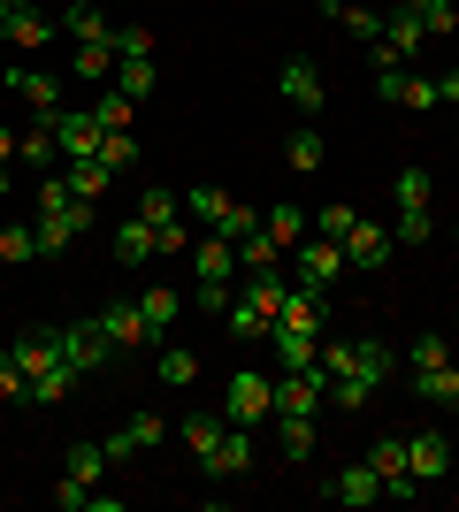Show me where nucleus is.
I'll use <instances>...</instances> for the list:
<instances>
[{
	"instance_id": "4",
	"label": "nucleus",
	"mask_w": 459,
	"mask_h": 512,
	"mask_svg": "<svg viewBox=\"0 0 459 512\" xmlns=\"http://www.w3.org/2000/svg\"><path fill=\"white\" fill-rule=\"evenodd\" d=\"M421 46H429V23H421L414 0H398L391 16H383V39L368 46V62H375V69H398V62H414Z\"/></svg>"
},
{
	"instance_id": "6",
	"label": "nucleus",
	"mask_w": 459,
	"mask_h": 512,
	"mask_svg": "<svg viewBox=\"0 0 459 512\" xmlns=\"http://www.w3.org/2000/svg\"><path fill=\"white\" fill-rule=\"evenodd\" d=\"M31 230H39V253L54 260V253H69L77 237H92V230H100V207L69 199V207H54V214H31Z\"/></svg>"
},
{
	"instance_id": "47",
	"label": "nucleus",
	"mask_w": 459,
	"mask_h": 512,
	"mask_svg": "<svg viewBox=\"0 0 459 512\" xmlns=\"http://www.w3.org/2000/svg\"><path fill=\"white\" fill-rule=\"evenodd\" d=\"M230 299H238L230 283H192V306H199V314H230Z\"/></svg>"
},
{
	"instance_id": "20",
	"label": "nucleus",
	"mask_w": 459,
	"mask_h": 512,
	"mask_svg": "<svg viewBox=\"0 0 459 512\" xmlns=\"http://www.w3.org/2000/svg\"><path fill=\"white\" fill-rule=\"evenodd\" d=\"M8 92H16L31 115H54V107H62V77H54V69H8Z\"/></svg>"
},
{
	"instance_id": "55",
	"label": "nucleus",
	"mask_w": 459,
	"mask_h": 512,
	"mask_svg": "<svg viewBox=\"0 0 459 512\" xmlns=\"http://www.w3.org/2000/svg\"><path fill=\"white\" fill-rule=\"evenodd\" d=\"M452 352H459V321H452Z\"/></svg>"
},
{
	"instance_id": "39",
	"label": "nucleus",
	"mask_w": 459,
	"mask_h": 512,
	"mask_svg": "<svg viewBox=\"0 0 459 512\" xmlns=\"http://www.w3.org/2000/svg\"><path fill=\"white\" fill-rule=\"evenodd\" d=\"M69 77H85V85H108V77H115V46H77V54H69Z\"/></svg>"
},
{
	"instance_id": "38",
	"label": "nucleus",
	"mask_w": 459,
	"mask_h": 512,
	"mask_svg": "<svg viewBox=\"0 0 459 512\" xmlns=\"http://www.w3.org/2000/svg\"><path fill=\"white\" fill-rule=\"evenodd\" d=\"M138 314H146V329H153V337H169V329H176V314H184V299H176L169 283H161V291H146V299H138Z\"/></svg>"
},
{
	"instance_id": "9",
	"label": "nucleus",
	"mask_w": 459,
	"mask_h": 512,
	"mask_svg": "<svg viewBox=\"0 0 459 512\" xmlns=\"http://www.w3.org/2000/svg\"><path fill=\"white\" fill-rule=\"evenodd\" d=\"M406 467H414V490H437V482H452V436L444 428H421V436H406Z\"/></svg>"
},
{
	"instance_id": "36",
	"label": "nucleus",
	"mask_w": 459,
	"mask_h": 512,
	"mask_svg": "<svg viewBox=\"0 0 459 512\" xmlns=\"http://www.w3.org/2000/svg\"><path fill=\"white\" fill-rule=\"evenodd\" d=\"M276 260H284V245H276V237H268L261 222H253V230L238 237V268H245V276H253V268H276Z\"/></svg>"
},
{
	"instance_id": "46",
	"label": "nucleus",
	"mask_w": 459,
	"mask_h": 512,
	"mask_svg": "<svg viewBox=\"0 0 459 512\" xmlns=\"http://www.w3.org/2000/svg\"><path fill=\"white\" fill-rule=\"evenodd\" d=\"M131 54H153V31H146V23H123V31H115V62H131Z\"/></svg>"
},
{
	"instance_id": "1",
	"label": "nucleus",
	"mask_w": 459,
	"mask_h": 512,
	"mask_svg": "<svg viewBox=\"0 0 459 512\" xmlns=\"http://www.w3.org/2000/svg\"><path fill=\"white\" fill-rule=\"evenodd\" d=\"M8 352L23 360V406L46 413V406H62L69 390H77L85 367L108 360V337H100L92 321H77V329H31V337H16Z\"/></svg>"
},
{
	"instance_id": "29",
	"label": "nucleus",
	"mask_w": 459,
	"mask_h": 512,
	"mask_svg": "<svg viewBox=\"0 0 459 512\" xmlns=\"http://www.w3.org/2000/svg\"><path fill=\"white\" fill-rule=\"evenodd\" d=\"M314 436H322V428H314V413H284V421H276V444H284L291 467H306V459H314Z\"/></svg>"
},
{
	"instance_id": "52",
	"label": "nucleus",
	"mask_w": 459,
	"mask_h": 512,
	"mask_svg": "<svg viewBox=\"0 0 459 512\" xmlns=\"http://www.w3.org/2000/svg\"><path fill=\"white\" fill-rule=\"evenodd\" d=\"M0 161H8V169H16V130L0 123Z\"/></svg>"
},
{
	"instance_id": "17",
	"label": "nucleus",
	"mask_w": 459,
	"mask_h": 512,
	"mask_svg": "<svg viewBox=\"0 0 459 512\" xmlns=\"http://www.w3.org/2000/svg\"><path fill=\"white\" fill-rule=\"evenodd\" d=\"M391 245H398V237L383 230V222H352V237H345V268H360V276L391 268Z\"/></svg>"
},
{
	"instance_id": "13",
	"label": "nucleus",
	"mask_w": 459,
	"mask_h": 512,
	"mask_svg": "<svg viewBox=\"0 0 459 512\" xmlns=\"http://www.w3.org/2000/svg\"><path fill=\"white\" fill-rule=\"evenodd\" d=\"M100 444H108V459L123 467V459H138V451H161V444H169V421H161V413L146 406V413H131L123 428H108Z\"/></svg>"
},
{
	"instance_id": "7",
	"label": "nucleus",
	"mask_w": 459,
	"mask_h": 512,
	"mask_svg": "<svg viewBox=\"0 0 459 512\" xmlns=\"http://www.w3.org/2000/svg\"><path fill=\"white\" fill-rule=\"evenodd\" d=\"M184 207H192L199 222H207V230H222V237H245L253 222H261V214L245 207V199H230L222 184H192V192H184Z\"/></svg>"
},
{
	"instance_id": "53",
	"label": "nucleus",
	"mask_w": 459,
	"mask_h": 512,
	"mask_svg": "<svg viewBox=\"0 0 459 512\" xmlns=\"http://www.w3.org/2000/svg\"><path fill=\"white\" fill-rule=\"evenodd\" d=\"M23 8H39V0H0V23H8V16H23Z\"/></svg>"
},
{
	"instance_id": "26",
	"label": "nucleus",
	"mask_w": 459,
	"mask_h": 512,
	"mask_svg": "<svg viewBox=\"0 0 459 512\" xmlns=\"http://www.w3.org/2000/svg\"><path fill=\"white\" fill-rule=\"evenodd\" d=\"M153 375H161L169 390H192V383H199V352H192V344H169V337H161V344H153Z\"/></svg>"
},
{
	"instance_id": "22",
	"label": "nucleus",
	"mask_w": 459,
	"mask_h": 512,
	"mask_svg": "<svg viewBox=\"0 0 459 512\" xmlns=\"http://www.w3.org/2000/svg\"><path fill=\"white\" fill-rule=\"evenodd\" d=\"M62 31H69V46H115V23L100 16V0H69Z\"/></svg>"
},
{
	"instance_id": "33",
	"label": "nucleus",
	"mask_w": 459,
	"mask_h": 512,
	"mask_svg": "<svg viewBox=\"0 0 459 512\" xmlns=\"http://www.w3.org/2000/svg\"><path fill=\"white\" fill-rule=\"evenodd\" d=\"M0 39H8V46H23V54H39V46L54 39V23H46L39 8H23V16H8V23H0Z\"/></svg>"
},
{
	"instance_id": "8",
	"label": "nucleus",
	"mask_w": 459,
	"mask_h": 512,
	"mask_svg": "<svg viewBox=\"0 0 459 512\" xmlns=\"http://www.w3.org/2000/svg\"><path fill=\"white\" fill-rule=\"evenodd\" d=\"M291 276L306 283V291H329V283L345 276V245H337V237H299V245H291Z\"/></svg>"
},
{
	"instance_id": "45",
	"label": "nucleus",
	"mask_w": 459,
	"mask_h": 512,
	"mask_svg": "<svg viewBox=\"0 0 459 512\" xmlns=\"http://www.w3.org/2000/svg\"><path fill=\"white\" fill-rule=\"evenodd\" d=\"M391 237L398 245H429V237H437V214H391Z\"/></svg>"
},
{
	"instance_id": "11",
	"label": "nucleus",
	"mask_w": 459,
	"mask_h": 512,
	"mask_svg": "<svg viewBox=\"0 0 459 512\" xmlns=\"http://www.w3.org/2000/svg\"><path fill=\"white\" fill-rule=\"evenodd\" d=\"M54 153L69 161H100V115L92 107H54Z\"/></svg>"
},
{
	"instance_id": "18",
	"label": "nucleus",
	"mask_w": 459,
	"mask_h": 512,
	"mask_svg": "<svg viewBox=\"0 0 459 512\" xmlns=\"http://www.w3.org/2000/svg\"><path fill=\"white\" fill-rule=\"evenodd\" d=\"M368 467L383 474V497H414V467H406V436H375Z\"/></svg>"
},
{
	"instance_id": "21",
	"label": "nucleus",
	"mask_w": 459,
	"mask_h": 512,
	"mask_svg": "<svg viewBox=\"0 0 459 512\" xmlns=\"http://www.w3.org/2000/svg\"><path fill=\"white\" fill-rule=\"evenodd\" d=\"M329 497H337V505H375V497H383V474H375L368 459H345V467L329 474Z\"/></svg>"
},
{
	"instance_id": "37",
	"label": "nucleus",
	"mask_w": 459,
	"mask_h": 512,
	"mask_svg": "<svg viewBox=\"0 0 459 512\" xmlns=\"http://www.w3.org/2000/svg\"><path fill=\"white\" fill-rule=\"evenodd\" d=\"M222 428H230V413H184V421H176V436H184V451H192V459H199V451L215 444Z\"/></svg>"
},
{
	"instance_id": "34",
	"label": "nucleus",
	"mask_w": 459,
	"mask_h": 512,
	"mask_svg": "<svg viewBox=\"0 0 459 512\" xmlns=\"http://www.w3.org/2000/svg\"><path fill=\"white\" fill-rule=\"evenodd\" d=\"M322 16L329 23H345V31H352V39H383V16H375V8H352V0H322Z\"/></svg>"
},
{
	"instance_id": "51",
	"label": "nucleus",
	"mask_w": 459,
	"mask_h": 512,
	"mask_svg": "<svg viewBox=\"0 0 459 512\" xmlns=\"http://www.w3.org/2000/svg\"><path fill=\"white\" fill-rule=\"evenodd\" d=\"M437 107H459V69H444V77H437Z\"/></svg>"
},
{
	"instance_id": "2",
	"label": "nucleus",
	"mask_w": 459,
	"mask_h": 512,
	"mask_svg": "<svg viewBox=\"0 0 459 512\" xmlns=\"http://www.w3.org/2000/svg\"><path fill=\"white\" fill-rule=\"evenodd\" d=\"M322 375H329V406L337 413H368V398L391 383V344H322Z\"/></svg>"
},
{
	"instance_id": "56",
	"label": "nucleus",
	"mask_w": 459,
	"mask_h": 512,
	"mask_svg": "<svg viewBox=\"0 0 459 512\" xmlns=\"http://www.w3.org/2000/svg\"><path fill=\"white\" fill-rule=\"evenodd\" d=\"M421 8H429V0H421Z\"/></svg>"
},
{
	"instance_id": "3",
	"label": "nucleus",
	"mask_w": 459,
	"mask_h": 512,
	"mask_svg": "<svg viewBox=\"0 0 459 512\" xmlns=\"http://www.w3.org/2000/svg\"><path fill=\"white\" fill-rule=\"evenodd\" d=\"M284 299H291V268H284V260H276V268H253V276H245V291L230 299V314H222V329H230L238 344H261L268 321L284 314Z\"/></svg>"
},
{
	"instance_id": "41",
	"label": "nucleus",
	"mask_w": 459,
	"mask_h": 512,
	"mask_svg": "<svg viewBox=\"0 0 459 512\" xmlns=\"http://www.w3.org/2000/svg\"><path fill=\"white\" fill-rule=\"evenodd\" d=\"M0 260H8V268L39 260V230H31V222H8V230H0Z\"/></svg>"
},
{
	"instance_id": "16",
	"label": "nucleus",
	"mask_w": 459,
	"mask_h": 512,
	"mask_svg": "<svg viewBox=\"0 0 459 512\" xmlns=\"http://www.w3.org/2000/svg\"><path fill=\"white\" fill-rule=\"evenodd\" d=\"M92 329H100V337H108V352H153V329H146V314H138V306H108V314H92Z\"/></svg>"
},
{
	"instance_id": "23",
	"label": "nucleus",
	"mask_w": 459,
	"mask_h": 512,
	"mask_svg": "<svg viewBox=\"0 0 459 512\" xmlns=\"http://www.w3.org/2000/svg\"><path fill=\"white\" fill-rule=\"evenodd\" d=\"M108 245H115V260H123V268H146V260L161 253V237H153V222H146V214L115 222V230H108Z\"/></svg>"
},
{
	"instance_id": "54",
	"label": "nucleus",
	"mask_w": 459,
	"mask_h": 512,
	"mask_svg": "<svg viewBox=\"0 0 459 512\" xmlns=\"http://www.w3.org/2000/svg\"><path fill=\"white\" fill-rule=\"evenodd\" d=\"M8 192H16V176H8V161H0V199H8Z\"/></svg>"
},
{
	"instance_id": "42",
	"label": "nucleus",
	"mask_w": 459,
	"mask_h": 512,
	"mask_svg": "<svg viewBox=\"0 0 459 512\" xmlns=\"http://www.w3.org/2000/svg\"><path fill=\"white\" fill-rule=\"evenodd\" d=\"M100 161H108L115 176L138 169V138H131V130H100Z\"/></svg>"
},
{
	"instance_id": "15",
	"label": "nucleus",
	"mask_w": 459,
	"mask_h": 512,
	"mask_svg": "<svg viewBox=\"0 0 459 512\" xmlns=\"http://www.w3.org/2000/svg\"><path fill=\"white\" fill-rule=\"evenodd\" d=\"M375 100H391V107H414V115H429L437 107V77H421V69H375Z\"/></svg>"
},
{
	"instance_id": "40",
	"label": "nucleus",
	"mask_w": 459,
	"mask_h": 512,
	"mask_svg": "<svg viewBox=\"0 0 459 512\" xmlns=\"http://www.w3.org/2000/svg\"><path fill=\"white\" fill-rule=\"evenodd\" d=\"M261 230H268V237H276V245H284V253H291V245H299V237L314 230V222H306L299 207H268V214H261Z\"/></svg>"
},
{
	"instance_id": "14",
	"label": "nucleus",
	"mask_w": 459,
	"mask_h": 512,
	"mask_svg": "<svg viewBox=\"0 0 459 512\" xmlns=\"http://www.w3.org/2000/svg\"><path fill=\"white\" fill-rule=\"evenodd\" d=\"M245 467H253V436H245L238 421H230V428L215 436V444L199 451V474H207V482H238Z\"/></svg>"
},
{
	"instance_id": "10",
	"label": "nucleus",
	"mask_w": 459,
	"mask_h": 512,
	"mask_svg": "<svg viewBox=\"0 0 459 512\" xmlns=\"http://www.w3.org/2000/svg\"><path fill=\"white\" fill-rule=\"evenodd\" d=\"M276 92H284L291 115H322V107H329V77L306 62V54H291V62L276 69Z\"/></svg>"
},
{
	"instance_id": "30",
	"label": "nucleus",
	"mask_w": 459,
	"mask_h": 512,
	"mask_svg": "<svg viewBox=\"0 0 459 512\" xmlns=\"http://www.w3.org/2000/svg\"><path fill=\"white\" fill-rule=\"evenodd\" d=\"M284 161H291V176H314V169H322V161H329L322 130H314V123H299V130H291V138H284Z\"/></svg>"
},
{
	"instance_id": "43",
	"label": "nucleus",
	"mask_w": 459,
	"mask_h": 512,
	"mask_svg": "<svg viewBox=\"0 0 459 512\" xmlns=\"http://www.w3.org/2000/svg\"><path fill=\"white\" fill-rule=\"evenodd\" d=\"M92 115H100V130H131V115H138V100H131V92H100V107H92Z\"/></svg>"
},
{
	"instance_id": "48",
	"label": "nucleus",
	"mask_w": 459,
	"mask_h": 512,
	"mask_svg": "<svg viewBox=\"0 0 459 512\" xmlns=\"http://www.w3.org/2000/svg\"><path fill=\"white\" fill-rule=\"evenodd\" d=\"M352 222H360L352 207H322V214H314V230H322V237H337V245L352 237Z\"/></svg>"
},
{
	"instance_id": "32",
	"label": "nucleus",
	"mask_w": 459,
	"mask_h": 512,
	"mask_svg": "<svg viewBox=\"0 0 459 512\" xmlns=\"http://www.w3.org/2000/svg\"><path fill=\"white\" fill-rule=\"evenodd\" d=\"M108 161H69L62 169V184H69V199H85V207H100V192H108Z\"/></svg>"
},
{
	"instance_id": "44",
	"label": "nucleus",
	"mask_w": 459,
	"mask_h": 512,
	"mask_svg": "<svg viewBox=\"0 0 459 512\" xmlns=\"http://www.w3.org/2000/svg\"><path fill=\"white\" fill-rule=\"evenodd\" d=\"M452 367V337H414V375H437Z\"/></svg>"
},
{
	"instance_id": "5",
	"label": "nucleus",
	"mask_w": 459,
	"mask_h": 512,
	"mask_svg": "<svg viewBox=\"0 0 459 512\" xmlns=\"http://www.w3.org/2000/svg\"><path fill=\"white\" fill-rule=\"evenodd\" d=\"M230 421L238 428H268L276 421V375H261V367H238V375H230Z\"/></svg>"
},
{
	"instance_id": "50",
	"label": "nucleus",
	"mask_w": 459,
	"mask_h": 512,
	"mask_svg": "<svg viewBox=\"0 0 459 512\" xmlns=\"http://www.w3.org/2000/svg\"><path fill=\"white\" fill-rule=\"evenodd\" d=\"M0 398H16V406H23V360H16V352H0Z\"/></svg>"
},
{
	"instance_id": "35",
	"label": "nucleus",
	"mask_w": 459,
	"mask_h": 512,
	"mask_svg": "<svg viewBox=\"0 0 459 512\" xmlns=\"http://www.w3.org/2000/svg\"><path fill=\"white\" fill-rule=\"evenodd\" d=\"M108 85H115V92H131V100H146V92L161 85V69H153V54H131V62H115Z\"/></svg>"
},
{
	"instance_id": "31",
	"label": "nucleus",
	"mask_w": 459,
	"mask_h": 512,
	"mask_svg": "<svg viewBox=\"0 0 459 512\" xmlns=\"http://www.w3.org/2000/svg\"><path fill=\"white\" fill-rule=\"evenodd\" d=\"M391 199H398V214H429L437 176H429V169H398V176H391Z\"/></svg>"
},
{
	"instance_id": "27",
	"label": "nucleus",
	"mask_w": 459,
	"mask_h": 512,
	"mask_svg": "<svg viewBox=\"0 0 459 512\" xmlns=\"http://www.w3.org/2000/svg\"><path fill=\"white\" fill-rule=\"evenodd\" d=\"M268 344H276V360L284 367H314V375H322V337H314V329H268ZM329 383V375H322Z\"/></svg>"
},
{
	"instance_id": "28",
	"label": "nucleus",
	"mask_w": 459,
	"mask_h": 512,
	"mask_svg": "<svg viewBox=\"0 0 459 512\" xmlns=\"http://www.w3.org/2000/svg\"><path fill=\"white\" fill-rule=\"evenodd\" d=\"M414 398L459 421V360H452V367H437V375H414Z\"/></svg>"
},
{
	"instance_id": "24",
	"label": "nucleus",
	"mask_w": 459,
	"mask_h": 512,
	"mask_svg": "<svg viewBox=\"0 0 459 512\" xmlns=\"http://www.w3.org/2000/svg\"><path fill=\"white\" fill-rule=\"evenodd\" d=\"M108 467H115V459H108V444H100V436H85V444L62 451V474H69V482H85V490H100V482H108Z\"/></svg>"
},
{
	"instance_id": "49",
	"label": "nucleus",
	"mask_w": 459,
	"mask_h": 512,
	"mask_svg": "<svg viewBox=\"0 0 459 512\" xmlns=\"http://www.w3.org/2000/svg\"><path fill=\"white\" fill-rule=\"evenodd\" d=\"M92 497H100V490H85V482H69V474L54 482V505H62V512H92Z\"/></svg>"
},
{
	"instance_id": "25",
	"label": "nucleus",
	"mask_w": 459,
	"mask_h": 512,
	"mask_svg": "<svg viewBox=\"0 0 459 512\" xmlns=\"http://www.w3.org/2000/svg\"><path fill=\"white\" fill-rule=\"evenodd\" d=\"M16 161H23L31 176H46L54 161H62V153H54V115H39V123H23V130H16Z\"/></svg>"
},
{
	"instance_id": "12",
	"label": "nucleus",
	"mask_w": 459,
	"mask_h": 512,
	"mask_svg": "<svg viewBox=\"0 0 459 512\" xmlns=\"http://www.w3.org/2000/svg\"><path fill=\"white\" fill-rule=\"evenodd\" d=\"M138 214L153 222L161 253H192V230H184V207L169 199V184H146V192H138Z\"/></svg>"
},
{
	"instance_id": "19",
	"label": "nucleus",
	"mask_w": 459,
	"mask_h": 512,
	"mask_svg": "<svg viewBox=\"0 0 459 512\" xmlns=\"http://www.w3.org/2000/svg\"><path fill=\"white\" fill-rule=\"evenodd\" d=\"M230 268H238V237H192V283H230Z\"/></svg>"
}]
</instances>
